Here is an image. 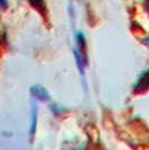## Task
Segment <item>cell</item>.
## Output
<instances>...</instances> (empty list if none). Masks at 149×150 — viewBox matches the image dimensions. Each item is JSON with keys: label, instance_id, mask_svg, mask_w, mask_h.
<instances>
[{"label": "cell", "instance_id": "obj_3", "mask_svg": "<svg viewBox=\"0 0 149 150\" xmlns=\"http://www.w3.org/2000/svg\"><path fill=\"white\" fill-rule=\"evenodd\" d=\"M29 2H31V5L37 10L38 13H40L44 16L46 15L47 9H46V6H45L43 0H29Z\"/></svg>", "mask_w": 149, "mask_h": 150}, {"label": "cell", "instance_id": "obj_4", "mask_svg": "<svg viewBox=\"0 0 149 150\" xmlns=\"http://www.w3.org/2000/svg\"><path fill=\"white\" fill-rule=\"evenodd\" d=\"M0 7L6 8L7 7V0H0Z\"/></svg>", "mask_w": 149, "mask_h": 150}, {"label": "cell", "instance_id": "obj_5", "mask_svg": "<svg viewBox=\"0 0 149 150\" xmlns=\"http://www.w3.org/2000/svg\"><path fill=\"white\" fill-rule=\"evenodd\" d=\"M143 44H145V45H147V46H148V47H149V38H147L146 40H143Z\"/></svg>", "mask_w": 149, "mask_h": 150}, {"label": "cell", "instance_id": "obj_1", "mask_svg": "<svg viewBox=\"0 0 149 150\" xmlns=\"http://www.w3.org/2000/svg\"><path fill=\"white\" fill-rule=\"evenodd\" d=\"M149 88V72H146L143 76L139 79L138 83L135 86V92L136 93H143Z\"/></svg>", "mask_w": 149, "mask_h": 150}, {"label": "cell", "instance_id": "obj_2", "mask_svg": "<svg viewBox=\"0 0 149 150\" xmlns=\"http://www.w3.org/2000/svg\"><path fill=\"white\" fill-rule=\"evenodd\" d=\"M31 92L39 100H46V99H48V94L46 92V90L44 88H42V86H39V85L34 86V88H31Z\"/></svg>", "mask_w": 149, "mask_h": 150}]
</instances>
